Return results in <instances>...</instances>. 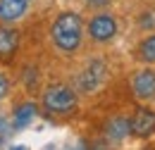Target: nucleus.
Returning <instances> with one entry per match:
<instances>
[{"mask_svg":"<svg viewBox=\"0 0 155 150\" xmlns=\"http://www.w3.org/2000/svg\"><path fill=\"white\" fill-rule=\"evenodd\" d=\"M48 36L53 48L58 50L60 55L64 57H74L84 45V17L77 10H62L58 12V17L50 21V29H48Z\"/></svg>","mask_w":155,"mask_h":150,"instance_id":"1","label":"nucleus"},{"mask_svg":"<svg viewBox=\"0 0 155 150\" xmlns=\"http://www.w3.org/2000/svg\"><path fill=\"white\" fill-rule=\"evenodd\" d=\"M110 79V64L105 57H88L81 67L77 69V74L72 79V86L79 93V98H91V95L100 93L105 88Z\"/></svg>","mask_w":155,"mask_h":150,"instance_id":"2","label":"nucleus"},{"mask_svg":"<svg viewBox=\"0 0 155 150\" xmlns=\"http://www.w3.org/2000/svg\"><path fill=\"white\" fill-rule=\"evenodd\" d=\"M38 107H43L48 114H55V117L74 114L77 107H79V93L74 91L72 83H64V81L48 83V86L41 91Z\"/></svg>","mask_w":155,"mask_h":150,"instance_id":"3","label":"nucleus"},{"mask_svg":"<svg viewBox=\"0 0 155 150\" xmlns=\"http://www.w3.org/2000/svg\"><path fill=\"white\" fill-rule=\"evenodd\" d=\"M84 31L91 43L107 45L119 36V21L110 10H96V15H91L88 21H84Z\"/></svg>","mask_w":155,"mask_h":150,"instance_id":"4","label":"nucleus"},{"mask_svg":"<svg viewBox=\"0 0 155 150\" xmlns=\"http://www.w3.org/2000/svg\"><path fill=\"white\" fill-rule=\"evenodd\" d=\"M129 88L138 105H155V64H141L129 76Z\"/></svg>","mask_w":155,"mask_h":150,"instance_id":"5","label":"nucleus"},{"mask_svg":"<svg viewBox=\"0 0 155 150\" xmlns=\"http://www.w3.org/2000/svg\"><path fill=\"white\" fill-rule=\"evenodd\" d=\"M131 124V136L136 138H153L155 136V110L153 105H141L136 112L129 117Z\"/></svg>","mask_w":155,"mask_h":150,"instance_id":"6","label":"nucleus"},{"mask_svg":"<svg viewBox=\"0 0 155 150\" xmlns=\"http://www.w3.org/2000/svg\"><path fill=\"white\" fill-rule=\"evenodd\" d=\"M31 0H0V24H19L31 12Z\"/></svg>","mask_w":155,"mask_h":150,"instance_id":"7","label":"nucleus"},{"mask_svg":"<svg viewBox=\"0 0 155 150\" xmlns=\"http://www.w3.org/2000/svg\"><path fill=\"white\" fill-rule=\"evenodd\" d=\"M36 117H38V103H34V100H24L19 103L12 114H10V124H12V131L19 133V131H26L34 122H36Z\"/></svg>","mask_w":155,"mask_h":150,"instance_id":"8","label":"nucleus"},{"mask_svg":"<svg viewBox=\"0 0 155 150\" xmlns=\"http://www.w3.org/2000/svg\"><path fill=\"white\" fill-rule=\"evenodd\" d=\"M103 136L107 143H124L131 136V124L127 114H112L105 124H103Z\"/></svg>","mask_w":155,"mask_h":150,"instance_id":"9","label":"nucleus"},{"mask_svg":"<svg viewBox=\"0 0 155 150\" xmlns=\"http://www.w3.org/2000/svg\"><path fill=\"white\" fill-rule=\"evenodd\" d=\"M19 48V31L15 24H0V57L7 60Z\"/></svg>","mask_w":155,"mask_h":150,"instance_id":"10","label":"nucleus"},{"mask_svg":"<svg viewBox=\"0 0 155 150\" xmlns=\"http://www.w3.org/2000/svg\"><path fill=\"white\" fill-rule=\"evenodd\" d=\"M136 60L141 64H155V34L141 38V43L136 45Z\"/></svg>","mask_w":155,"mask_h":150,"instance_id":"11","label":"nucleus"},{"mask_svg":"<svg viewBox=\"0 0 155 150\" xmlns=\"http://www.w3.org/2000/svg\"><path fill=\"white\" fill-rule=\"evenodd\" d=\"M12 124H10V114L0 112V148H7L10 145V138H12Z\"/></svg>","mask_w":155,"mask_h":150,"instance_id":"12","label":"nucleus"},{"mask_svg":"<svg viewBox=\"0 0 155 150\" xmlns=\"http://www.w3.org/2000/svg\"><path fill=\"white\" fill-rule=\"evenodd\" d=\"M21 79H24V86H26V88L38 86V72H36V67H24Z\"/></svg>","mask_w":155,"mask_h":150,"instance_id":"13","label":"nucleus"},{"mask_svg":"<svg viewBox=\"0 0 155 150\" xmlns=\"http://www.w3.org/2000/svg\"><path fill=\"white\" fill-rule=\"evenodd\" d=\"M10 93H12V81H10V76L5 74V72H0V103L7 100Z\"/></svg>","mask_w":155,"mask_h":150,"instance_id":"14","label":"nucleus"},{"mask_svg":"<svg viewBox=\"0 0 155 150\" xmlns=\"http://www.w3.org/2000/svg\"><path fill=\"white\" fill-rule=\"evenodd\" d=\"M138 26H141L143 31H146V29L153 31L155 29V12H143V17L138 19Z\"/></svg>","mask_w":155,"mask_h":150,"instance_id":"15","label":"nucleus"},{"mask_svg":"<svg viewBox=\"0 0 155 150\" xmlns=\"http://www.w3.org/2000/svg\"><path fill=\"white\" fill-rule=\"evenodd\" d=\"M88 7H93V10H105L107 5H110V0H84Z\"/></svg>","mask_w":155,"mask_h":150,"instance_id":"16","label":"nucleus"},{"mask_svg":"<svg viewBox=\"0 0 155 150\" xmlns=\"http://www.w3.org/2000/svg\"><path fill=\"white\" fill-rule=\"evenodd\" d=\"M31 2H34V0H31Z\"/></svg>","mask_w":155,"mask_h":150,"instance_id":"17","label":"nucleus"}]
</instances>
